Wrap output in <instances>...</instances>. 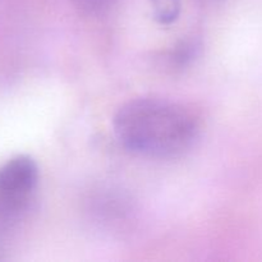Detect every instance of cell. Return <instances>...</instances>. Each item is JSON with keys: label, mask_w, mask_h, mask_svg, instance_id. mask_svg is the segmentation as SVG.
Here are the masks:
<instances>
[{"label": "cell", "mask_w": 262, "mask_h": 262, "mask_svg": "<svg viewBox=\"0 0 262 262\" xmlns=\"http://www.w3.org/2000/svg\"><path fill=\"white\" fill-rule=\"evenodd\" d=\"M200 43L196 40H182L174 46L173 51H171V61L178 68H183L191 64L194 60L197 55H199Z\"/></svg>", "instance_id": "4"}, {"label": "cell", "mask_w": 262, "mask_h": 262, "mask_svg": "<svg viewBox=\"0 0 262 262\" xmlns=\"http://www.w3.org/2000/svg\"><path fill=\"white\" fill-rule=\"evenodd\" d=\"M38 181L36 161L27 155L10 159L0 166V205L8 211H19L32 196Z\"/></svg>", "instance_id": "2"}, {"label": "cell", "mask_w": 262, "mask_h": 262, "mask_svg": "<svg viewBox=\"0 0 262 262\" xmlns=\"http://www.w3.org/2000/svg\"><path fill=\"white\" fill-rule=\"evenodd\" d=\"M113 127L127 150L158 159L183 155L199 135V125L188 110L159 99L128 101L117 112Z\"/></svg>", "instance_id": "1"}, {"label": "cell", "mask_w": 262, "mask_h": 262, "mask_svg": "<svg viewBox=\"0 0 262 262\" xmlns=\"http://www.w3.org/2000/svg\"><path fill=\"white\" fill-rule=\"evenodd\" d=\"M154 8V18L160 25H171L181 13V0H150Z\"/></svg>", "instance_id": "3"}, {"label": "cell", "mask_w": 262, "mask_h": 262, "mask_svg": "<svg viewBox=\"0 0 262 262\" xmlns=\"http://www.w3.org/2000/svg\"><path fill=\"white\" fill-rule=\"evenodd\" d=\"M72 4L86 14H100L109 8L112 0H71Z\"/></svg>", "instance_id": "5"}]
</instances>
